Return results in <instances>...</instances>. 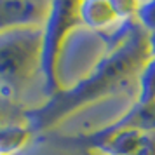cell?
<instances>
[{
	"label": "cell",
	"mask_w": 155,
	"mask_h": 155,
	"mask_svg": "<svg viewBox=\"0 0 155 155\" xmlns=\"http://www.w3.org/2000/svg\"><path fill=\"white\" fill-rule=\"evenodd\" d=\"M99 37L105 40L106 49L89 70L66 89L47 98L40 106L28 108L26 122L35 134L45 133L80 110L136 84L153 51L152 35L133 18Z\"/></svg>",
	"instance_id": "1"
},
{
	"label": "cell",
	"mask_w": 155,
	"mask_h": 155,
	"mask_svg": "<svg viewBox=\"0 0 155 155\" xmlns=\"http://www.w3.org/2000/svg\"><path fill=\"white\" fill-rule=\"evenodd\" d=\"M42 26H21L0 33V94L18 101L40 75Z\"/></svg>",
	"instance_id": "2"
},
{
	"label": "cell",
	"mask_w": 155,
	"mask_h": 155,
	"mask_svg": "<svg viewBox=\"0 0 155 155\" xmlns=\"http://www.w3.org/2000/svg\"><path fill=\"white\" fill-rule=\"evenodd\" d=\"M82 28L78 18V2L54 0L51 2L47 19L42 26V51H40V75L47 98L63 91L59 78V64L64 56L70 37Z\"/></svg>",
	"instance_id": "3"
},
{
	"label": "cell",
	"mask_w": 155,
	"mask_h": 155,
	"mask_svg": "<svg viewBox=\"0 0 155 155\" xmlns=\"http://www.w3.org/2000/svg\"><path fill=\"white\" fill-rule=\"evenodd\" d=\"M136 2H113V0H85L78 2V18L82 28L106 35L119 28L127 19L134 18Z\"/></svg>",
	"instance_id": "4"
},
{
	"label": "cell",
	"mask_w": 155,
	"mask_h": 155,
	"mask_svg": "<svg viewBox=\"0 0 155 155\" xmlns=\"http://www.w3.org/2000/svg\"><path fill=\"white\" fill-rule=\"evenodd\" d=\"M51 2L38 0H0V33L21 26H40L45 23Z\"/></svg>",
	"instance_id": "5"
},
{
	"label": "cell",
	"mask_w": 155,
	"mask_h": 155,
	"mask_svg": "<svg viewBox=\"0 0 155 155\" xmlns=\"http://www.w3.org/2000/svg\"><path fill=\"white\" fill-rule=\"evenodd\" d=\"M37 134L28 122L0 126V155H16L30 145Z\"/></svg>",
	"instance_id": "6"
},
{
	"label": "cell",
	"mask_w": 155,
	"mask_h": 155,
	"mask_svg": "<svg viewBox=\"0 0 155 155\" xmlns=\"http://www.w3.org/2000/svg\"><path fill=\"white\" fill-rule=\"evenodd\" d=\"M26 112L28 108H25L21 103L12 101V99L5 98L4 94H0V126L26 122Z\"/></svg>",
	"instance_id": "7"
}]
</instances>
